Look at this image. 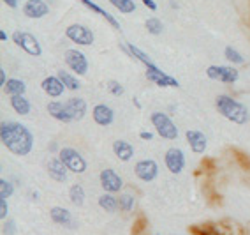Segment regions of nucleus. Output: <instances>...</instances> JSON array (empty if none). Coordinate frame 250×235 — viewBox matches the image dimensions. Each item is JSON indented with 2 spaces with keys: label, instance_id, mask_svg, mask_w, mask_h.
<instances>
[{
  "label": "nucleus",
  "instance_id": "obj_39",
  "mask_svg": "<svg viewBox=\"0 0 250 235\" xmlns=\"http://www.w3.org/2000/svg\"><path fill=\"white\" fill-rule=\"evenodd\" d=\"M5 83H7V78H5V69L0 68V89H4Z\"/></svg>",
  "mask_w": 250,
  "mask_h": 235
},
{
  "label": "nucleus",
  "instance_id": "obj_25",
  "mask_svg": "<svg viewBox=\"0 0 250 235\" xmlns=\"http://www.w3.org/2000/svg\"><path fill=\"white\" fill-rule=\"evenodd\" d=\"M9 103H11V108L18 113V115H28L32 110L30 101L25 95H11Z\"/></svg>",
  "mask_w": 250,
  "mask_h": 235
},
{
  "label": "nucleus",
  "instance_id": "obj_16",
  "mask_svg": "<svg viewBox=\"0 0 250 235\" xmlns=\"http://www.w3.org/2000/svg\"><path fill=\"white\" fill-rule=\"evenodd\" d=\"M46 172H48V175L53 179L55 182H65L67 181V166L62 163V159L60 158H53L49 159L48 164H46Z\"/></svg>",
  "mask_w": 250,
  "mask_h": 235
},
{
  "label": "nucleus",
  "instance_id": "obj_5",
  "mask_svg": "<svg viewBox=\"0 0 250 235\" xmlns=\"http://www.w3.org/2000/svg\"><path fill=\"white\" fill-rule=\"evenodd\" d=\"M58 158L62 159V163L67 166L69 172L78 173V175L85 173L86 168H88L86 159L76 149H72V147H63V149L58 150Z\"/></svg>",
  "mask_w": 250,
  "mask_h": 235
},
{
  "label": "nucleus",
  "instance_id": "obj_10",
  "mask_svg": "<svg viewBox=\"0 0 250 235\" xmlns=\"http://www.w3.org/2000/svg\"><path fill=\"white\" fill-rule=\"evenodd\" d=\"M99 181H101V188L104 193H118L124 188V181L122 177L113 170V168H104L103 172L99 173Z\"/></svg>",
  "mask_w": 250,
  "mask_h": 235
},
{
  "label": "nucleus",
  "instance_id": "obj_15",
  "mask_svg": "<svg viewBox=\"0 0 250 235\" xmlns=\"http://www.w3.org/2000/svg\"><path fill=\"white\" fill-rule=\"evenodd\" d=\"M41 89H42V92H44L46 95H49V97H60V95L63 94V92L67 91L65 89V85L62 83V80L58 76H46L42 82H41Z\"/></svg>",
  "mask_w": 250,
  "mask_h": 235
},
{
  "label": "nucleus",
  "instance_id": "obj_36",
  "mask_svg": "<svg viewBox=\"0 0 250 235\" xmlns=\"http://www.w3.org/2000/svg\"><path fill=\"white\" fill-rule=\"evenodd\" d=\"M4 235H14L16 234V223L14 221H5V225H4Z\"/></svg>",
  "mask_w": 250,
  "mask_h": 235
},
{
  "label": "nucleus",
  "instance_id": "obj_29",
  "mask_svg": "<svg viewBox=\"0 0 250 235\" xmlns=\"http://www.w3.org/2000/svg\"><path fill=\"white\" fill-rule=\"evenodd\" d=\"M109 4L115 7L118 13L122 14H130V13H134L136 11V2L134 0H109Z\"/></svg>",
  "mask_w": 250,
  "mask_h": 235
},
{
  "label": "nucleus",
  "instance_id": "obj_8",
  "mask_svg": "<svg viewBox=\"0 0 250 235\" xmlns=\"http://www.w3.org/2000/svg\"><path fill=\"white\" fill-rule=\"evenodd\" d=\"M206 76L210 78V80H215V82L232 85V83L238 82L240 72H238L236 68H232V66H208L206 68Z\"/></svg>",
  "mask_w": 250,
  "mask_h": 235
},
{
  "label": "nucleus",
  "instance_id": "obj_31",
  "mask_svg": "<svg viewBox=\"0 0 250 235\" xmlns=\"http://www.w3.org/2000/svg\"><path fill=\"white\" fill-rule=\"evenodd\" d=\"M118 209L122 212H130L134 209V196L129 193H124L118 196Z\"/></svg>",
  "mask_w": 250,
  "mask_h": 235
},
{
  "label": "nucleus",
  "instance_id": "obj_38",
  "mask_svg": "<svg viewBox=\"0 0 250 235\" xmlns=\"http://www.w3.org/2000/svg\"><path fill=\"white\" fill-rule=\"evenodd\" d=\"M139 138H141V140L152 141L153 140V133H150V131H141V133H139Z\"/></svg>",
  "mask_w": 250,
  "mask_h": 235
},
{
  "label": "nucleus",
  "instance_id": "obj_14",
  "mask_svg": "<svg viewBox=\"0 0 250 235\" xmlns=\"http://www.w3.org/2000/svg\"><path fill=\"white\" fill-rule=\"evenodd\" d=\"M92 117H94L95 124H99V126H103V127H107V126H111L113 120H115V112H113L111 106L101 103V104H95L94 106V110H92Z\"/></svg>",
  "mask_w": 250,
  "mask_h": 235
},
{
  "label": "nucleus",
  "instance_id": "obj_20",
  "mask_svg": "<svg viewBox=\"0 0 250 235\" xmlns=\"http://www.w3.org/2000/svg\"><path fill=\"white\" fill-rule=\"evenodd\" d=\"M49 216H51L53 223H57V225L67 226V228H74V225H76L74 219H72V214L65 207H51Z\"/></svg>",
  "mask_w": 250,
  "mask_h": 235
},
{
  "label": "nucleus",
  "instance_id": "obj_40",
  "mask_svg": "<svg viewBox=\"0 0 250 235\" xmlns=\"http://www.w3.org/2000/svg\"><path fill=\"white\" fill-rule=\"evenodd\" d=\"M7 7H11V9H16L18 7V0H2Z\"/></svg>",
  "mask_w": 250,
  "mask_h": 235
},
{
  "label": "nucleus",
  "instance_id": "obj_26",
  "mask_svg": "<svg viewBox=\"0 0 250 235\" xmlns=\"http://www.w3.org/2000/svg\"><path fill=\"white\" fill-rule=\"evenodd\" d=\"M97 204L101 209H104L106 212H115L116 209H118V198L113 196V193H104L99 196Z\"/></svg>",
  "mask_w": 250,
  "mask_h": 235
},
{
  "label": "nucleus",
  "instance_id": "obj_4",
  "mask_svg": "<svg viewBox=\"0 0 250 235\" xmlns=\"http://www.w3.org/2000/svg\"><path fill=\"white\" fill-rule=\"evenodd\" d=\"M11 39H13V43L18 46V48H21L25 53L32 55V57H41V55H42V46H41L39 39H37L34 34H30V32L16 30V32H13Z\"/></svg>",
  "mask_w": 250,
  "mask_h": 235
},
{
  "label": "nucleus",
  "instance_id": "obj_41",
  "mask_svg": "<svg viewBox=\"0 0 250 235\" xmlns=\"http://www.w3.org/2000/svg\"><path fill=\"white\" fill-rule=\"evenodd\" d=\"M196 234H199V232H196ZM199 235H220V234L215 230V228H206V230H203V234H199Z\"/></svg>",
  "mask_w": 250,
  "mask_h": 235
},
{
  "label": "nucleus",
  "instance_id": "obj_22",
  "mask_svg": "<svg viewBox=\"0 0 250 235\" xmlns=\"http://www.w3.org/2000/svg\"><path fill=\"white\" fill-rule=\"evenodd\" d=\"M113 154H115L120 161L127 163V161H130L132 156H134V147L125 140H115L113 141Z\"/></svg>",
  "mask_w": 250,
  "mask_h": 235
},
{
  "label": "nucleus",
  "instance_id": "obj_9",
  "mask_svg": "<svg viewBox=\"0 0 250 235\" xmlns=\"http://www.w3.org/2000/svg\"><path fill=\"white\" fill-rule=\"evenodd\" d=\"M145 76H146L148 82H152L157 87H180V82L174 76H169L167 72H164L161 68H157L155 64L152 66H146V71H145Z\"/></svg>",
  "mask_w": 250,
  "mask_h": 235
},
{
  "label": "nucleus",
  "instance_id": "obj_33",
  "mask_svg": "<svg viewBox=\"0 0 250 235\" xmlns=\"http://www.w3.org/2000/svg\"><path fill=\"white\" fill-rule=\"evenodd\" d=\"M14 193V186L5 179H0V196L2 198H11Z\"/></svg>",
  "mask_w": 250,
  "mask_h": 235
},
{
  "label": "nucleus",
  "instance_id": "obj_34",
  "mask_svg": "<svg viewBox=\"0 0 250 235\" xmlns=\"http://www.w3.org/2000/svg\"><path fill=\"white\" fill-rule=\"evenodd\" d=\"M106 87H107V92L116 95V97H118V95H124V92H125V87L122 85L120 82H116V80H109Z\"/></svg>",
  "mask_w": 250,
  "mask_h": 235
},
{
  "label": "nucleus",
  "instance_id": "obj_37",
  "mask_svg": "<svg viewBox=\"0 0 250 235\" xmlns=\"http://www.w3.org/2000/svg\"><path fill=\"white\" fill-rule=\"evenodd\" d=\"M143 2V5L146 7V9H150V11H157V4L153 2V0H141Z\"/></svg>",
  "mask_w": 250,
  "mask_h": 235
},
{
  "label": "nucleus",
  "instance_id": "obj_44",
  "mask_svg": "<svg viewBox=\"0 0 250 235\" xmlns=\"http://www.w3.org/2000/svg\"><path fill=\"white\" fill-rule=\"evenodd\" d=\"M169 5H171V7H174V9H178V4H176V2H174V0H171V2H169Z\"/></svg>",
  "mask_w": 250,
  "mask_h": 235
},
{
  "label": "nucleus",
  "instance_id": "obj_13",
  "mask_svg": "<svg viewBox=\"0 0 250 235\" xmlns=\"http://www.w3.org/2000/svg\"><path fill=\"white\" fill-rule=\"evenodd\" d=\"M21 13L30 20H41L49 14V5L44 0H27L21 7Z\"/></svg>",
  "mask_w": 250,
  "mask_h": 235
},
{
  "label": "nucleus",
  "instance_id": "obj_35",
  "mask_svg": "<svg viewBox=\"0 0 250 235\" xmlns=\"http://www.w3.org/2000/svg\"><path fill=\"white\" fill-rule=\"evenodd\" d=\"M9 214V205H7V198H2L0 196V219L5 221V217Z\"/></svg>",
  "mask_w": 250,
  "mask_h": 235
},
{
  "label": "nucleus",
  "instance_id": "obj_1",
  "mask_svg": "<svg viewBox=\"0 0 250 235\" xmlns=\"http://www.w3.org/2000/svg\"><path fill=\"white\" fill-rule=\"evenodd\" d=\"M0 141L5 149L9 150L14 156H28L34 149V135L30 133L25 124L13 122V120H7V122L0 124Z\"/></svg>",
  "mask_w": 250,
  "mask_h": 235
},
{
  "label": "nucleus",
  "instance_id": "obj_3",
  "mask_svg": "<svg viewBox=\"0 0 250 235\" xmlns=\"http://www.w3.org/2000/svg\"><path fill=\"white\" fill-rule=\"evenodd\" d=\"M150 120H152L153 127H155L157 135L164 138V140H176L178 138V127L176 124L171 120V117L164 112H153L150 115Z\"/></svg>",
  "mask_w": 250,
  "mask_h": 235
},
{
  "label": "nucleus",
  "instance_id": "obj_27",
  "mask_svg": "<svg viewBox=\"0 0 250 235\" xmlns=\"http://www.w3.org/2000/svg\"><path fill=\"white\" fill-rule=\"evenodd\" d=\"M57 76L62 80V83L65 85V89L67 91H80V82H78L76 74H71L69 71H63V69H60V71L57 72Z\"/></svg>",
  "mask_w": 250,
  "mask_h": 235
},
{
  "label": "nucleus",
  "instance_id": "obj_23",
  "mask_svg": "<svg viewBox=\"0 0 250 235\" xmlns=\"http://www.w3.org/2000/svg\"><path fill=\"white\" fill-rule=\"evenodd\" d=\"M78 2H81V4L85 5V7H88L90 11H94L95 14H99V16H103L104 20H106L109 25H111L113 28H116V30H120V23H118V20L113 16V14H109L106 9H103L101 5H97L95 2H92V0H78Z\"/></svg>",
  "mask_w": 250,
  "mask_h": 235
},
{
  "label": "nucleus",
  "instance_id": "obj_19",
  "mask_svg": "<svg viewBox=\"0 0 250 235\" xmlns=\"http://www.w3.org/2000/svg\"><path fill=\"white\" fill-rule=\"evenodd\" d=\"M67 112L71 113L72 120H83L86 115V101L83 97H71L65 101Z\"/></svg>",
  "mask_w": 250,
  "mask_h": 235
},
{
  "label": "nucleus",
  "instance_id": "obj_7",
  "mask_svg": "<svg viewBox=\"0 0 250 235\" xmlns=\"http://www.w3.org/2000/svg\"><path fill=\"white\" fill-rule=\"evenodd\" d=\"M63 60H65V66L71 71H74V74H78V76H85L88 72V59H86V55L83 51L76 50V48L65 50Z\"/></svg>",
  "mask_w": 250,
  "mask_h": 235
},
{
  "label": "nucleus",
  "instance_id": "obj_42",
  "mask_svg": "<svg viewBox=\"0 0 250 235\" xmlns=\"http://www.w3.org/2000/svg\"><path fill=\"white\" fill-rule=\"evenodd\" d=\"M0 41L2 43H7L9 41V34L4 30V28H0Z\"/></svg>",
  "mask_w": 250,
  "mask_h": 235
},
{
  "label": "nucleus",
  "instance_id": "obj_2",
  "mask_svg": "<svg viewBox=\"0 0 250 235\" xmlns=\"http://www.w3.org/2000/svg\"><path fill=\"white\" fill-rule=\"evenodd\" d=\"M215 106H217V110H219V113L224 118H228V120L238 124V126H243V124L249 122V108L243 103L231 97V95L220 94L215 99Z\"/></svg>",
  "mask_w": 250,
  "mask_h": 235
},
{
  "label": "nucleus",
  "instance_id": "obj_11",
  "mask_svg": "<svg viewBox=\"0 0 250 235\" xmlns=\"http://www.w3.org/2000/svg\"><path fill=\"white\" fill-rule=\"evenodd\" d=\"M164 163H166V168H167L173 175H178V173L183 172V168H185V154H183V150L178 149V147H171V149L166 150Z\"/></svg>",
  "mask_w": 250,
  "mask_h": 235
},
{
  "label": "nucleus",
  "instance_id": "obj_30",
  "mask_svg": "<svg viewBox=\"0 0 250 235\" xmlns=\"http://www.w3.org/2000/svg\"><path fill=\"white\" fill-rule=\"evenodd\" d=\"M145 28H146V32L152 34V36H161L162 30H164V25H162V22L159 18L152 16V18H148L146 22H145Z\"/></svg>",
  "mask_w": 250,
  "mask_h": 235
},
{
  "label": "nucleus",
  "instance_id": "obj_12",
  "mask_svg": "<svg viewBox=\"0 0 250 235\" xmlns=\"http://www.w3.org/2000/svg\"><path fill=\"white\" fill-rule=\"evenodd\" d=\"M134 173L139 181L143 182H152L159 175V164L153 159H141L134 164Z\"/></svg>",
  "mask_w": 250,
  "mask_h": 235
},
{
  "label": "nucleus",
  "instance_id": "obj_43",
  "mask_svg": "<svg viewBox=\"0 0 250 235\" xmlns=\"http://www.w3.org/2000/svg\"><path fill=\"white\" fill-rule=\"evenodd\" d=\"M132 101H134L136 108H141V103H139V101H138V97H134V99H132Z\"/></svg>",
  "mask_w": 250,
  "mask_h": 235
},
{
  "label": "nucleus",
  "instance_id": "obj_17",
  "mask_svg": "<svg viewBox=\"0 0 250 235\" xmlns=\"http://www.w3.org/2000/svg\"><path fill=\"white\" fill-rule=\"evenodd\" d=\"M46 110H48V113L51 115V117L55 118V120H58V122H74L71 117V113L67 112V106H65V103H62V101H49L48 104H46Z\"/></svg>",
  "mask_w": 250,
  "mask_h": 235
},
{
  "label": "nucleus",
  "instance_id": "obj_24",
  "mask_svg": "<svg viewBox=\"0 0 250 235\" xmlns=\"http://www.w3.org/2000/svg\"><path fill=\"white\" fill-rule=\"evenodd\" d=\"M2 91L9 95V97L11 95H25V92H27V85H25V82L20 80V78H9Z\"/></svg>",
  "mask_w": 250,
  "mask_h": 235
},
{
  "label": "nucleus",
  "instance_id": "obj_28",
  "mask_svg": "<svg viewBox=\"0 0 250 235\" xmlns=\"http://www.w3.org/2000/svg\"><path fill=\"white\" fill-rule=\"evenodd\" d=\"M69 198H71V204L81 207L85 204V189L81 184H72L71 189H69Z\"/></svg>",
  "mask_w": 250,
  "mask_h": 235
},
{
  "label": "nucleus",
  "instance_id": "obj_21",
  "mask_svg": "<svg viewBox=\"0 0 250 235\" xmlns=\"http://www.w3.org/2000/svg\"><path fill=\"white\" fill-rule=\"evenodd\" d=\"M120 48L125 51V53L129 55L130 59L138 60V62L145 64V66H152V64H153V60L150 59V57H148V53H145V51L141 50V48H138V46L132 45V43H122Z\"/></svg>",
  "mask_w": 250,
  "mask_h": 235
},
{
  "label": "nucleus",
  "instance_id": "obj_32",
  "mask_svg": "<svg viewBox=\"0 0 250 235\" xmlns=\"http://www.w3.org/2000/svg\"><path fill=\"white\" fill-rule=\"evenodd\" d=\"M224 57H226L231 64H236V66H241V64L245 62L243 55H241L236 48H232V46H226V50H224Z\"/></svg>",
  "mask_w": 250,
  "mask_h": 235
},
{
  "label": "nucleus",
  "instance_id": "obj_18",
  "mask_svg": "<svg viewBox=\"0 0 250 235\" xmlns=\"http://www.w3.org/2000/svg\"><path fill=\"white\" fill-rule=\"evenodd\" d=\"M187 136V141H188V147L192 150L194 154H205L206 149H208V140H206V136L203 135L201 131H196V129H188L185 133Z\"/></svg>",
  "mask_w": 250,
  "mask_h": 235
},
{
  "label": "nucleus",
  "instance_id": "obj_6",
  "mask_svg": "<svg viewBox=\"0 0 250 235\" xmlns=\"http://www.w3.org/2000/svg\"><path fill=\"white\" fill-rule=\"evenodd\" d=\"M65 37L78 46H92L95 43V34L92 32V28H88L86 25H81V23L69 25L65 28Z\"/></svg>",
  "mask_w": 250,
  "mask_h": 235
}]
</instances>
